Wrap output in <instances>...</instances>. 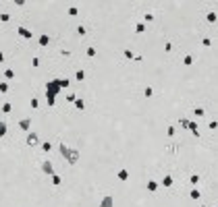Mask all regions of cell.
Returning a JSON list of instances; mask_svg holds the SVG:
<instances>
[{
    "mask_svg": "<svg viewBox=\"0 0 218 207\" xmlns=\"http://www.w3.org/2000/svg\"><path fill=\"white\" fill-rule=\"evenodd\" d=\"M179 149H181L179 143H170V145H166V151H168V153H177Z\"/></svg>",
    "mask_w": 218,
    "mask_h": 207,
    "instance_id": "13",
    "label": "cell"
},
{
    "mask_svg": "<svg viewBox=\"0 0 218 207\" xmlns=\"http://www.w3.org/2000/svg\"><path fill=\"white\" fill-rule=\"evenodd\" d=\"M174 133H177V128H174V126H166V135L168 137H172Z\"/></svg>",
    "mask_w": 218,
    "mask_h": 207,
    "instance_id": "37",
    "label": "cell"
},
{
    "mask_svg": "<svg viewBox=\"0 0 218 207\" xmlns=\"http://www.w3.org/2000/svg\"><path fill=\"white\" fill-rule=\"evenodd\" d=\"M187 128H189V131L191 133H193V137H199V131H197V122H191V120H189V124H187Z\"/></svg>",
    "mask_w": 218,
    "mask_h": 207,
    "instance_id": "12",
    "label": "cell"
},
{
    "mask_svg": "<svg viewBox=\"0 0 218 207\" xmlns=\"http://www.w3.org/2000/svg\"><path fill=\"white\" fill-rule=\"evenodd\" d=\"M38 44H40L42 48H46V46L50 44V35H46V33H42V35H40V39H38Z\"/></svg>",
    "mask_w": 218,
    "mask_h": 207,
    "instance_id": "10",
    "label": "cell"
},
{
    "mask_svg": "<svg viewBox=\"0 0 218 207\" xmlns=\"http://www.w3.org/2000/svg\"><path fill=\"white\" fill-rule=\"evenodd\" d=\"M189 197H191V199H193V201H199V197H202V193H199V188L195 186V188H193V191H191V193H189Z\"/></svg>",
    "mask_w": 218,
    "mask_h": 207,
    "instance_id": "14",
    "label": "cell"
},
{
    "mask_svg": "<svg viewBox=\"0 0 218 207\" xmlns=\"http://www.w3.org/2000/svg\"><path fill=\"white\" fill-rule=\"evenodd\" d=\"M17 33H19L23 39H31V37H33V31L27 29V27H17Z\"/></svg>",
    "mask_w": 218,
    "mask_h": 207,
    "instance_id": "6",
    "label": "cell"
},
{
    "mask_svg": "<svg viewBox=\"0 0 218 207\" xmlns=\"http://www.w3.org/2000/svg\"><path fill=\"white\" fill-rule=\"evenodd\" d=\"M6 91H8V83L2 81V83H0V93H6Z\"/></svg>",
    "mask_w": 218,
    "mask_h": 207,
    "instance_id": "34",
    "label": "cell"
},
{
    "mask_svg": "<svg viewBox=\"0 0 218 207\" xmlns=\"http://www.w3.org/2000/svg\"><path fill=\"white\" fill-rule=\"evenodd\" d=\"M0 21H2V23H8V21H11V15H8V13H0Z\"/></svg>",
    "mask_w": 218,
    "mask_h": 207,
    "instance_id": "27",
    "label": "cell"
},
{
    "mask_svg": "<svg viewBox=\"0 0 218 207\" xmlns=\"http://www.w3.org/2000/svg\"><path fill=\"white\" fill-rule=\"evenodd\" d=\"M206 21L208 23H216V13H208L206 15Z\"/></svg>",
    "mask_w": 218,
    "mask_h": 207,
    "instance_id": "26",
    "label": "cell"
},
{
    "mask_svg": "<svg viewBox=\"0 0 218 207\" xmlns=\"http://www.w3.org/2000/svg\"><path fill=\"white\" fill-rule=\"evenodd\" d=\"M25 143L29 145V147H38L40 145V137H38V133H27V139H25Z\"/></svg>",
    "mask_w": 218,
    "mask_h": 207,
    "instance_id": "4",
    "label": "cell"
},
{
    "mask_svg": "<svg viewBox=\"0 0 218 207\" xmlns=\"http://www.w3.org/2000/svg\"><path fill=\"white\" fill-rule=\"evenodd\" d=\"M58 93H60L58 79H50V81L46 83V99H56Z\"/></svg>",
    "mask_w": 218,
    "mask_h": 207,
    "instance_id": "2",
    "label": "cell"
},
{
    "mask_svg": "<svg viewBox=\"0 0 218 207\" xmlns=\"http://www.w3.org/2000/svg\"><path fill=\"white\" fill-rule=\"evenodd\" d=\"M11 110H13V104H11V101H4V104H2V112H4V114H8Z\"/></svg>",
    "mask_w": 218,
    "mask_h": 207,
    "instance_id": "21",
    "label": "cell"
},
{
    "mask_svg": "<svg viewBox=\"0 0 218 207\" xmlns=\"http://www.w3.org/2000/svg\"><path fill=\"white\" fill-rule=\"evenodd\" d=\"M67 13L71 15V17H77V15H79V11H77L75 6H69V11H67Z\"/></svg>",
    "mask_w": 218,
    "mask_h": 207,
    "instance_id": "30",
    "label": "cell"
},
{
    "mask_svg": "<svg viewBox=\"0 0 218 207\" xmlns=\"http://www.w3.org/2000/svg\"><path fill=\"white\" fill-rule=\"evenodd\" d=\"M40 145H42V151H46V153L52 149V145H50V143H40Z\"/></svg>",
    "mask_w": 218,
    "mask_h": 207,
    "instance_id": "36",
    "label": "cell"
},
{
    "mask_svg": "<svg viewBox=\"0 0 218 207\" xmlns=\"http://www.w3.org/2000/svg\"><path fill=\"white\" fill-rule=\"evenodd\" d=\"M0 62H4V52H0Z\"/></svg>",
    "mask_w": 218,
    "mask_h": 207,
    "instance_id": "43",
    "label": "cell"
},
{
    "mask_svg": "<svg viewBox=\"0 0 218 207\" xmlns=\"http://www.w3.org/2000/svg\"><path fill=\"white\" fill-rule=\"evenodd\" d=\"M75 108H77V110H81V112H83V110H85V101H83L81 97H77V99H75Z\"/></svg>",
    "mask_w": 218,
    "mask_h": 207,
    "instance_id": "15",
    "label": "cell"
},
{
    "mask_svg": "<svg viewBox=\"0 0 218 207\" xmlns=\"http://www.w3.org/2000/svg\"><path fill=\"white\" fill-rule=\"evenodd\" d=\"M42 172L44 174H48V176H54L56 172H54V164H52L50 160H44L42 162Z\"/></svg>",
    "mask_w": 218,
    "mask_h": 207,
    "instance_id": "3",
    "label": "cell"
},
{
    "mask_svg": "<svg viewBox=\"0 0 218 207\" xmlns=\"http://www.w3.org/2000/svg\"><path fill=\"white\" fill-rule=\"evenodd\" d=\"M193 114L202 118V116H206V110H204V108H193Z\"/></svg>",
    "mask_w": 218,
    "mask_h": 207,
    "instance_id": "25",
    "label": "cell"
},
{
    "mask_svg": "<svg viewBox=\"0 0 218 207\" xmlns=\"http://www.w3.org/2000/svg\"><path fill=\"white\" fill-rule=\"evenodd\" d=\"M164 50H166V52H170V50H172V44H170V41H166V46H164Z\"/></svg>",
    "mask_w": 218,
    "mask_h": 207,
    "instance_id": "42",
    "label": "cell"
},
{
    "mask_svg": "<svg viewBox=\"0 0 218 207\" xmlns=\"http://www.w3.org/2000/svg\"><path fill=\"white\" fill-rule=\"evenodd\" d=\"M123 54H125V58H127V60H133V58H135V56H133V52H131L129 48H127V50L123 52Z\"/></svg>",
    "mask_w": 218,
    "mask_h": 207,
    "instance_id": "33",
    "label": "cell"
},
{
    "mask_svg": "<svg viewBox=\"0 0 218 207\" xmlns=\"http://www.w3.org/2000/svg\"><path fill=\"white\" fill-rule=\"evenodd\" d=\"M19 128L25 131V133H29L31 131V118H21L19 120Z\"/></svg>",
    "mask_w": 218,
    "mask_h": 207,
    "instance_id": "7",
    "label": "cell"
},
{
    "mask_svg": "<svg viewBox=\"0 0 218 207\" xmlns=\"http://www.w3.org/2000/svg\"><path fill=\"white\" fill-rule=\"evenodd\" d=\"M143 95H145V97H152V95H154V89H152V87H145V89H143Z\"/></svg>",
    "mask_w": 218,
    "mask_h": 207,
    "instance_id": "32",
    "label": "cell"
},
{
    "mask_svg": "<svg viewBox=\"0 0 218 207\" xmlns=\"http://www.w3.org/2000/svg\"><path fill=\"white\" fill-rule=\"evenodd\" d=\"M179 124H181L183 128H187V124H189V120H187V118H181V120H179Z\"/></svg>",
    "mask_w": 218,
    "mask_h": 207,
    "instance_id": "38",
    "label": "cell"
},
{
    "mask_svg": "<svg viewBox=\"0 0 218 207\" xmlns=\"http://www.w3.org/2000/svg\"><path fill=\"white\" fill-rule=\"evenodd\" d=\"M4 77H6V79H15V71H11V68H6V71H4Z\"/></svg>",
    "mask_w": 218,
    "mask_h": 207,
    "instance_id": "28",
    "label": "cell"
},
{
    "mask_svg": "<svg viewBox=\"0 0 218 207\" xmlns=\"http://www.w3.org/2000/svg\"><path fill=\"white\" fill-rule=\"evenodd\" d=\"M67 99L75 104V99H77V93H69V95H67Z\"/></svg>",
    "mask_w": 218,
    "mask_h": 207,
    "instance_id": "39",
    "label": "cell"
},
{
    "mask_svg": "<svg viewBox=\"0 0 218 207\" xmlns=\"http://www.w3.org/2000/svg\"><path fill=\"white\" fill-rule=\"evenodd\" d=\"M208 128H212V131H216V128H218V122H216V120H212V122L208 124Z\"/></svg>",
    "mask_w": 218,
    "mask_h": 207,
    "instance_id": "40",
    "label": "cell"
},
{
    "mask_svg": "<svg viewBox=\"0 0 218 207\" xmlns=\"http://www.w3.org/2000/svg\"><path fill=\"white\" fill-rule=\"evenodd\" d=\"M145 31V23H135V33H143Z\"/></svg>",
    "mask_w": 218,
    "mask_h": 207,
    "instance_id": "23",
    "label": "cell"
},
{
    "mask_svg": "<svg viewBox=\"0 0 218 207\" xmlns=\"http://www.w3.org/2000/svg\"><path fill=\"white\" fill-rule=\"evenodd\" d=\"M6 131H8V128H6V122H4V120H0V137H4Z\"/></svg>",
    "mask_w": 218,
    "mask_h": 207,
    "instance_id": "24",
    "label": "cell"
},
{
    "mask_svg": "<svg viewBox=\"0 0 218 207\" xmlns=\"http://www.w3.org/2000/svg\"><path fill=\"white\" fill-rule=\"evenodd\" d=\"M58 151H60V155H63V158L67 160V164H71V166H75V164L79 162V158H81L79 149L69 147L67 143H60V145H58Z\"/></svg>",
    "mask_w": 218,
    "mask_h": 207,
    "instance_id": "1",
    "label": "cell"
},
{
    "mask_svg": "<svg viewBox=\"0 0 218 207\" xmlns=\"http://www.w3.org/2000/svg\"><path fill=\"white\" fill-rule=\"evenodd\" d=\"M189 182L193 184V186H197V184H199V174H191V176H189Z\"/></svg>",
    "mask_w": 218,
    "mask_h": 207,
    "instance_id": "16",
    "label": "cell"
},
{
    "mask_svg": "<svg viewBox=\"0 0 218 207\" xmlns=\"http://www.w3.org/2000/svg\"><path fill=\"white\" fill-rule=\"evenodd\" d=\"M210 44H212L210 37H204V39H202V46H210Z\"/></svg>",
    "mask_w": 218,
    "mask_h": 207,
    "instance_id": "41",
    "label": "cell"
},
{
    "mask_svg": "<svg viewBox=\"0 0 218 207\" xmlns=\"http://www.w3.org/2000/svg\"><path fill=\"white\" fill-rule=\"evenodd\" d=\"M52 178V184H54V186H60V182H63V178H60L58 174H54V176H50Z\"/></svg>",
    "mask_w": 218,
    "mask_h": 207,
    "instance_id": "22",
    "label": "cell"
},
{
    "mask_svg": "<svg viewBox=\"0 0 218 207\" xmlns=\"http://www.w3.org/2000/svg\"><path fill=\"white\" fill-rule=\"evenodd\" d=\"M85 54H87V56H89V58H94L96 54H98V50H96L94 46H89V48H87V50H85Z\"/></svg>",
    "mask_w": 218,
    "mask_h": 207,
    "instance_id": "17",
    "label": "cell"
},
{
    "mask_svg": "<svg viewBox=\"0 0 218 207\" xmlns=\"http://www.w3.org/2000/svg\"><path fill=\"white\" fill-rule=\"evenodd\" d=\"M183 64H185V66H191V64H193V56L187 54L185 58H183Z\"/></svg>",
    "mask_w": 218,
    "mask_h": 207,
    "instance_id": "18",
    "label": "cell"
},
{
    "mask_svg": "<svg viewBox=\"0 0 218 207\" xmlns=\"http://www.w3.org/2000/svg\"><path fill=\"white\" fill-rule=\"evenodd\" d=\"M202 207H206V205H202Z\"/></svg>",
    "mask_w": 218,
    "mask_h": 207,
    "instance_id": "44",
    "label": "cell"
},
{
    "mask_svg": "<svg viewBox=\"0 0 218 207\" xmlns=\"http://www.w3.org/2000/svg\"><path fill=\"white\" fill-rule=\"evenodd\" d=\"M116 178L120 180V182L129 180V170H125V168H123V170H118V172H116Z\"/></svg>",
    "mask_w": 218,
    "mask_h": 207,
    "instance_id": "8",
    "label": "cell"
},
{
    "mask_svg": "<svg viewBox=\"0 0 218 207\" xmlns=\"http://www.w3.org/2000/svg\"><path fill=\"white\" fill-rule=\"evenodd\" d=\"M58 85H60V89H65L71 85V79H58Z\"/></svg>",
    "mask_w": 218,
    "mask_h": 207,
    "instance_id": "20",
    "label": "cell"
},
{
    "mask_svg": "<svg viewBox=\"0 0 218 207\" xmlns=\"http://www.w3.org/2000/svg\"><path fill=\"white\" fill-rule=\"evenodd\" d=\"M87 33V29L83 27V25H79V27H77V35H85Z\"/></svg>",
    "mask_w": 218,
    "mask_h": 207,
    "instance_id": "35",
    "label": "cell"
},
{
    "mask_svg": "<svg viewBox=\"0 0 218 207\" xmlns=\"http://www.w3.org/2000/svg\"><path fill=\"white\" fill-rule=\"evenodd\" d=\"M29 106H31L33 110H36V108L40 106V101H38V97H31V99H29Z\"/></svg>",
    "mask_w": 218,
    "mask_h": 207,
    "instance_id": "29",
    "label": "cell"
},
{
    "mask_svg": "<svg viewBox=\"0 0 218 207\" xmlns=\"http://www.w3.org/2000/svg\"><path fill=\"white\" fill-rule=\"evenodd\" d=\"M100 207H114V197L112 195H104L102 201H100Z\"/></svg>",
    "mask_w": 218,
    "mask_h": 207,
    "instance_id": "5",
    "label": "cell"
},
{
    "mask_svg": "<svg viewBox=\"0 0 218 207\" xmlns=\"http://www.w3.org/2000/svg\"><path fill=\"white\" fill-rule=\"evenodd\" d=\"M75 79H77V81H83V79H85V71H83V68H79V71L75 73Z\"/></svg>",
    "mask_w": 218,
    "mask_h": 207,
    "instance_id": "19",
    "label": "cell"
},
{
    "mask_svg": "<svg viewBox=\"0 0 218 207\" xmlns=\"http://www.w3.org/2000/svg\"><path fill=\"white\" fill-rule=\"evenodd\" d=\"M145 188H147V191H150V193H156V191H158V182H156V180H147Z\"/></svg>",
    "mask_w": 218,
    "mask_h": 207,
    "instance_id": "11",
    "label": "cell"
},
{
    "mask_svg": "<svg viewBox=\"0 0 218 207\" xmlns=\"http://www.w3.org/2000/svg\"><path fill=\"white\" fill-rule=\"evenodd\" d=\"M143 21H145V23H152V21H154V15H152V13H145V15H143Z\"/></svg>",
    "mask_w": 218,
    "mask_h": 207,
    "instance_id": "31",
    "label": "cell"
},
{
    "mask_svg": "<svg viewBox=\"0 0 218 207\" xmlns=\"http://www.w3.org/2000/svg\"><path fill=\"white\" fill-rule=\"evenodd\" d=\"M172 182H174V180H172V176H168V174H166V176H164V178L160 180V184H162L164 188H170V186H172Z\"/></svg>",
    "mask_w": 218,
    "mask_h": 207,
    "instance_id": "9",
    "label": "cell"
}]
</instances>
